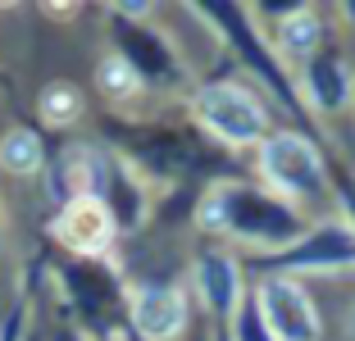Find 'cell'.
<instances>
[{"mask_svg":"<svg viewBox=\"0 0 355 341\" xmlns=\"http://www.w3.org/2000/svg\"><path fill=\"white\" fill-rule=\"evenodd\" d=\"M260 319L273 341H319V314L310 296L287 278H269L260 287Z\"/></svg>","mask_w":355,"mask_h":341,"instance_id":"obj_3","label":"cell"},{"mask_svg":"<svg viewBox=\"0 0 355 341\" xmlns=\"http://www.w3.org/2000/svg\"><path fill=\"white\" fill-rule=\"evenodd\" d=\"M260 168L282 196H310L324 186V159L305 137L278 132L260 146Z\"/></svg>","mask_w":355,"mask_h":341,"instance_id":"obj_2","label":"cell"},{"mask_svg":"<svg viewBox=\"0 0 355 341\" xmlns=\"http://www.w3.org/2000/svg\"><path fill=\"white\" fill-rule=\"evenodd\" d=\"M37 110H42V119L51 128H69L83 114V91L73 82H51L42 91V100H37Z\"/></svg>","mask_w":355,"mask_h":341,"instance_id":"obj_7","label":"cell"},{"mask_svg":"<svg viewBox=\"0 0 355 341\" xmlns=\"http://www.w3.org/2000/svg\"><path fill=\"white\" fill-rule=\"evenodd\" d=\"M187 323V300L173 287H137L132 291V328L146 341H168Z\"/></svg>","mask_w":355,"mask_h":341,"instance_id":"obj_5","label":"cell"},{"mask_svg":"<svg viewBox=\"0 0 355 341\" xmlns=\"http://www.w3.org/2000/svg\"><path fill=\"white\" fill-rule=\"evenodd\" d=\"M42 137L28 132V128H14V132H5V141H0V168L14 177H32L37 168H42Z\"/></svg>","mask_w":355,"mask_h":341,"instance_id":"obj_6","label":"cell"},{"mask_svg":"<svg viewBox=\"0 0 355 341\" xmlns=\"http://www.w3.org/2000/svg\"><path fill=\"white\" fill-rule=\"evenodd\" d=\"M51 232L69 250H78V255H101V250L114 246L119 227H114V214H110V205H105L101 196H73L55 214Z\"/></svg>","mask_w":355,"mask_h":341,"instance_id":"obj_4","label":"cell"},{"mask_svg":"<svg viewBox=\"0 0 355 341\" xmlns=\"http://www.w3.org/2000/svg\"><path fill=\"white\" fill-rule=\"evenodd\" d=\"M278 42L282 51H292V55H305L314 42H319V23H314V14H287L282 19V32H278Z\"/></svg>","mask_w":355,"mask_h":341,"instance_id":"obj_9","label":"cell"},{"mask_svg":"<svg viewBox=\"0 0 355 341\" xmlns=\"http://www.w3.org/2000/svg\"><path fill=\"white\" fill-rule=\"evenodd\" d=\"M96 82H101L105 96H114V100H128V96L141 91V78H137V69L123 60V55H110V60L96 69Z\"/></svg>","mask_w":355,"mask_h":341,"instance_id":"obj_8","label":"cell"},{"mask_svg":"<svg viewBox=\"0 0 355 341\" xmlns=\"http://www.w3.org/2000/svg\"><path fill=\"white\" fill-rule=\"evenodd\" d=\"M196 114L209 132H219L232 146H251L264 141V128H269V114L255 100L246 87L237 82H209L196 91Z\"/></svg>","mask_w":355,"mask_h":341,"instance_id":"obj_1","label":"cell"}]
</instances>
